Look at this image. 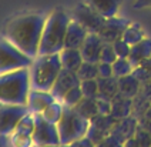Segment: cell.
<instances>
[{"label": "cell", "mask_w": 151, "mask_h": 147, "mask_svg": "<svg viewBox=\"0 0 151 147\" xmlns=\"http://www.w3.org/2000/svg\"><path fill=\"white\" fill-rule=\"evenodd\" d=\"M87 4L107 19L117 16L121 6V0H87Z\"/></svg>", "instance_id": "21"}, {"label": "cell", "mask_w": 151, "mask_h": 147, "mask_svg": "<svg viewBox=\"0 0 151 147\" xmlns=\"http://www.w3.org/2000/svg\"><path fill=\"white\" fill-rule=\"evenodd\" d=\"M99 81V97L106 100H113L118 93V77H97Z\"/></svg>", "instance_id": "24"}, {"label": "cell", "mask_w": 151, "mask_h": 147, "mask_svg": "<svg viewBox=\"0 0 151 147\" xmlns=\"http://www.w3.org/2000/svg\"><path fill=\"white\" fill-rule=\"evenodd\" d=\"M7 144H10V137L0 134V147H4V146H7Z\"/></svg>", "instance_id": "40"}, {"label": "cell", "mask_w": 151, "mask_h": 147, "mask_svg": "<svg viewBox=\"0 0 151 147\" xmlns=\"http://www.w3.org/2000/svg\"><path fill=\"white\" fill-rule=\"evenodd\" d=\"M30 69V84L33 90L50 92L56 79L59 77L63 64L60 60V53L37 56L33 60Z\"/></svg>", "instance_id": "4"}, {"label": "cell", "mask_w": 151, "mask_h": 147, "mask_svg": "<svg viewBox=\"0 0 151 147\" xmlns=\"http://www.w3.org/2000/svg\"><path fill=\"white\" fill-rule=\"evenodd\" d=\"M113 76V64L106 61H99V77H110Z\"/></svg>", "instance_id": "35"}, {"label": "cell", "mask_w": 151, "mask_h": 147, "mask_svg": "<svg viewBox=\"0 0 151 147\" xmlns=\"http://www.w3.org/2000/svg\"><path fill=\"white\" fill-rule=\"evenodd\" d=\"M77 74L80 80H88V79L99 77V63H91V61H83V64L78 67Z\"/></svg>", "instance_id": "29"}, {"label": "cell", "mask_w": 151, "mask_h": 147, "mask_svg": "<svg viewBox=\"0 0 151 147\" xmlns=\"http://www.w3.org/2000/svg\"><path fill=\"white\" fill-rule=\"evenodd\" d=\"M130 24V22L127 19H121L117 16L113 17H107L104 24L101 26L99 35L101 36V39L106 43H114L116 40L123 37V33L127 29V26Z\"/></svg>", "instance_id": "13"}, {"label": "cell", "mask_w": 151, "mask_h": 147, "mask_svg": "<svg viewBox=\"0 0 151 147\" xmlns=\"http://www.w3.org/2000/svg\"><path fill=\"white\" fill-rule=\"evenodd\" d=\"M80 87L83 90L84 97H93V99H97L99 97V81H97V79L81 80Z\"/></svg>", "instance_id": "32"}, {"label": "cell", "mask_w": 151, "mask_h": 147, "mask_svg": "<svg viewBox=\"0 0 151 147\" xmlns=\"http://www.w3.org/2000/svg\"><path fill=\"white\" fill-rule=\"evenodd\" d=\"M88 127H90L88 119L83 117L73 107H64L63 116L57 123L61 146H71L76 140L87 134Z\"/></svg>", "instance_id": "5"}, {"label": "cell", "mask_w": 151, "mask_h": 147, "mask_svg": "<svg viewBox=\"0 0 151 147\" xmlns=\"http://www.w3.org/2000/svg\"><path fill=\"white\" fill-rule=\"evenodd\" d=\"M88 35V30L78 23L77 20L71 19L68 23L67 32H66V39H64V47L68 49H80L84 43L86 37Z\"/></svg>", "instance_id": "16"}, {"label": "cell", "mask_w": 151, "mask_h": 147, "mask_svg": "<svg viewBox=\"0 0 151 147\" xmlns=\"http://www.w3.org/2000/svg\"><path fill=\"white\" fill-rule=\"evenodd\" d=\"M137 129H138V119L131 114L128 117H124V119H120V120L116 121V124L113 126L110 134H113L116 138H118L124 146L127 140L134 137Z\"/></svg>", "instance_id": "15"}, {"label": "cell", "mask_w": 151, "mask_h": 147, "mask_svg": "<svg viewBox=\"0 0 151 147\" xmlns=\"http://www.w3.org/2000/svg\"><path fill=\"white\" fill-rule=\"evenodd\" d=\"M71 19L81 23L88 30V33H99L101 26L106 22V17L101 16L100 13H97L87 3H78L74 9L71 10Z\"/></svg>", "instance_id": "9"}, {"label": "cell", "mask_w": 151, "mask_h": 147, "mask_svg": "<svg viewBox=\"0 0 151 147\" xmlns=\"http://www.w3.org/2000/svg\"><path fill=\"white\" fill-rule=\"evenodd\" d=\"M113 47L116 50V54L117 57H123V59H128L130 56V50H131V46L128 43H126L123 39H118L113 43Z\"/></svg>", "instance_id": "34"}, {"label": "cell", "mask_w": 151, "mask_h": 147, "mask_svg": "<svg viewBox=\"0 0 151 147\" xmlns=\"http://www.w3.org/2000/svg\"><path fill=\"white\" fill-rule=\"evenodd\" d=\"M27 113H32L27 104H1L0 107V134L10 136L19 121Z\"/></svg>", "instance_id": "8"}, {"label": "cell", "mask_w": 151, "mask_h": 147, "mask_svg": "<svg viewBox=\"0 0 151 147\" xmlns=\"http://www.w3.org/2000/svg\"><path fill=\"white\" fill-rule=\"evenodd\" d=\"M0 107H1V103H0Z\"/></svg>", "instance_id": "42"}, {"label": "cell", "mask_w": 151, "mask_h": 147, "mask_svg": "<svg viewBox=\"0 0 151 147\" xmlns=\"http://www.w3.org/2000/svg\"><path fill=\"white\" fill-rule=\"evenodd\" d=\"M60 60H61V64H63V69L77 71L78 67L83 64L84 59H83V56H81L80 49H68V47H64L60 52Z\"/></svg>", "instance_id": "22"}, {"label": "cell", "mask_w": 151, "mask_h": 147, "mask_svg": "<svg viewBox=\"0 0 151 147\" xmlns=\"http://www.w3.org/2000/svg\"><path fill=\"white\" fill-rule=\"evenodd\" d=\"M54 100H56V97L51 94V92H43V90H33L32 89L30 94H29L27 106L33 114H42Z\"/></svg>", "instance_id": "17"}, {"label": "cell", "mask_w": 151, "mask_h": 147, "mask_svg": "<svg viewBox=\"0 0 151 147\" xmlns=\"http://www.w3.org/2000/svg\"><path fill=\"white\" fill-rule=\"evenodd\" d=\"M99 146H106V147H109V146H123V143H121L118 138L114 137L113 134H109V136L104 138Z\"/></svg>", "instance_id": "37"}, {"label": "cell", "mask_w": 151, "mask_h": 147, "mask_svg": "<svg viewBox=\"0 0 151 147\" xmlns=\"http://www.w3.org/2000/svg\"><path fill=\"white\" fill-rule=\"evenodd\" d=\"M63 112H64V104L59 102V100H54L53 103L42 113V116L46 119V120H49L50 123H54V124H57L61 119V116H63Z\"/></svg>", "instance_id": "27"}, {"label": "cell", "mask_w": 151, "mask_h": 147, "mask_svg": "<svg viewBox=\"0 0 151 147\" xmlns=\"http://www.w3.org/2000/svg\"><path fill=\"white\" fill-rule=\"evenodd\" d=\"M46 19L47 17L44 14L39 13L17 16L4 27L3 37H6L10 43H13L32 59H36L39 56Z\"/></svg>", "instance_id": "1"}, {"label": "cell", "mask_w": 151, "mask_h": 147, "mask_svg": "<svg viewBox=\"0 0 151 147\" xmlns=\"http://www.w3.org/2000/svg\"><path fill=\"white\" fill-rule=\"evenodd\" d=\"M97 107H99V114H111V100L97 97Z\"/></svg>", "instance_id": "36"}, {"label": "cell", "mask_w": 151, "mask_h": 147, "mask_svg": "<svg viewBox=\"0 0 151 147\" xmlns=\"http://www.w3.org/2000/svg\"><path fill=\"white\" fill-rule=\"evenodd\" d=\"M104 43L106 42L101 39V36L99 33H88L86 40H84V43L80 47V52H81L84 61L99 63Z\"/></svg>", "instance_id": "14"}, {"label": "cell", "mask_w": 151, "mask_h": 147, "mask_svg": "<svg viewBox=\"0 0 151 147\" xmlns=\"http://www.w3.org/2000/svg\"><path fill=\"white\" fill-rule=\"evenodd\" d=\"M71 17L63 10H56L47 16L43 29L39 56L60 53L64 49V39Z\"/></svg>", "instance_id": "3"}, {"label": "cell", "mask_w": 151, "mask_h": 147, "mask_svg": "<svg viewBox=\"0 0 151 147\" xmlns=\"http://www.w3.org/2000/svg\"><path fill=\"white\" fill-rule=\"evenodd\" d=\"M83 97L84 94H83L81 87L77 86V87H73L71 90H68L67 93L64 94V97L61 99V103L64 104V107H74L76 104L80 103V100Z\"/></svg>", "instance_id": "30"}, {"label": "cell", "mask_w": 151, "mask_h": 147, "mask_svg": "<svg viewBox=\"0 0 151 147\" xmlns=\"http://www.w3.org/2000/svg\"><path fill=\"white\" fill-rule=\"evenodd\" d=\"M133 64L130 63L128 59H123V57H118L117 60L113 63V76L116 77H124V76H128L133 73Z\"/></svg>", "instance_id": "28"}, {"label": "cell", "mask_w": 151, "mask_h": 147, "mask_svg": "<svg viewBox=\"0 0 151 147\" xmlns=\"http://www.w3.org/2000/svg\"><path fill=\"white\" fill-rule=\"evenodd\" d=\"M81 80L78 77L77 71H73V70H67V69H61L59 77L56 79L54 84H53V89H51V94L56 97V100L61 102V99L64 97V94L67 93L68 90H71L73 87L80 86Z\"/></svg>", "instance_id": "12"}, {"label": "cell", "mask_w": 151, "mask_h": 147, "mask_svg": "<svg viewBox=\"0 0 151 147\" xmlns=\"http://www.w3.org/2000/svg\"><path fill=\"white\" fill-rule=\"evenodd\" d=\"M34 146H61L57 124L46 120L42 114H34V131H33Z\"/></svg>", "instance_id": "7"}, {"label": "cell", "mask_w": 151, "mask_h": 147, "mask_svg": "<svg viewBox=\"0 0 151 147\" xmlns=\"http://www.w3.org/2000/svg\"><path fill=\"white\" fill-rule=\"evenodd\" d=\"M116 121L117 120L111 114H97L90 120V127L86 136L94 143V146H99L111 133V129L116 124Z\"/></svg>", "instance_id": "10"}, {"label": "cell", "mask_w": 151, "mask_h": 147, "mask_svg": "<svg viewBox=\"0 0 151 147\" xmlns=\"http://www.w3.org/2000/svg\"><path fill=\"white\" fill-rule=\"evenodd\" d=\"M131 114H133V99L124 97L117 93V96L111 100V116L116 120H120Z\"/></svg>", "instance_id": "20"}, {"label": "cell", "mask_w": 151, "mask_h": 147, "mask_svg": "<svg viewBox=\"0 0 151 147\" xmlns=\"http://www.w3.org/2000/svg\"><path fill=\"white\" fill-rule=\"evenodd\" d=\"M71 146H81V147H94V143H93L90 138L87 137V136H83L81 138H78V140H76L74 143L71 144Z\"/></svg>", "instance_id": "39"}, {"label": "cell", "mask_w": 151, "mask_h": 147, "mask_svg": "<svg viewBox=\"0 0 151 147\" xmlns=\"http://www.w3.org/2000/svg\"><path fill=\"white\" fill-rule=\"evenodd\" d=\"M141 84L143 83L131 73L128 76L118 79V93L121 96H124V97L134 99L135 96L138 94V92L141 89Z\"/></svg>", "instance_id": "23"}, {"label": "cell", "mask_w": 151, "mask_h": 147, "mask_svg": "<svg viewBox=\"0 0 151 147\" xmlns=\"http://www.w3.org/2000/svg\"><path fill=\"white\" fill-rule=\"evenodd\" d=\"M117 54L116 50L113 47V43H104L103 46V50H101V56H100V61H106V63H114L117 60Z\"/></svg>", "instance_id": "33"}, {"label": "cell", "mask_w": 151, "mask_h": 147, "mask_svg": "<svg viewBox=\"0 0 151 147\" xmlns=\"http://www.w3.org/2000/svg\"><path fill=\"white\" fill-rule=\"evenodd\" d=\"M133 74H134L141 83H145V81L151 80V56L147 60H144L138 67H135V69L133 70Z\"/></svg>", "instance_id": "31"}, {"label": "cell", "mask_w": 151, "mask_h": 147, "mask_svg": "<svg viewBox=\"0 0 151 147\" xmlns=\"http://www.w3.org/2000/svg\"><path fill=\"white\" fill-rule=\"evenodd\" d=\"M143 116H147V117H151V106H150V107H148V110H147V112L144 113ZM143 116H141V117H143Z\"/></svg>", "instance_id": "41"}, {"label": "cell", "mask_w": 151, "mask_h": 147, "mask_svg": "<svg viewBox=\"0 0 151 147\" xmlns=\"http://www.w3.org/2000/svg\"><path fill=\"white\" fill-rule=\"evenodd\" d=\"M151 56V39L148 37H144L141 42L135 43L131 46V50H130V56H128V60L133 64V67H138L144 60H147Z\"/></svg>", "instance_id": "19"}, {"label": "cell", "mask_w": 151, "mask_h": 147, "mask_svg": "<svg viewBox=\"0 0 151 147\" xmlns=\"http://www.w3.org/2000/svg\"><path fill=\"white\" fill-rule=\"evenodd\" d=\"M145 35H144V30L141 27L138 26V24H135V23H130L127 29L124 30V33H123V40L128 43L130 46H133V44L138 43V42H141Z\"/></svg>", "instance_id": "26"}, {"label": "cell", "mask_w": 151, "mask_h": 147, "mask_svg": "<svg viewBox=\"0 0 151 147\" xmlns=\"http://www.w3.org/2000/svg\"><path fill=\"white\" fill-rule=\"evenodd\" d=\"M33 131H34V114L27 113L19 121L14 131L9 136L10 144L17 147H27L33 144Z\"/></svg>", "instance_id": "11"}, {"label": "cell", "mask_w": 151, "mask_h": 147, "mask_svg": "<svg viewBox=\"0 0 151 147\" xmlns=\"http://www.w3.org/2000/svg\"><path fill=\"white\" fill-rule=\"evenodd\" d=\"M30 90V69H19L0 74L1 104H27Z\"/></svg>", "instance_id": "2"}, {"label": "cell", "mask_w": 151, "mask_h": 147, "mask_svg": "<svg viewBox=\"0 0 151 147\" xmlns=\"http://www.w3.org/2000/svg\"><path fill=\"white\" fill-rule=\"evenodd\" d=\"M151 106V80L141 84L138 94L133 99V116L140 119Z\"/></svg>", "instance_id": "18"}, {"label": "cell", "mask_w": 151, "mask_h": 147, "mask_svg": "<svg viewBox=\"0 0 151 147\" xmlns=\"http://www.w3.org/2000/svg\"><path fill=\"white\" fill-rule=\"evenodd\" d=\"M33 60L6 37H0V74L19 69H29Z\"/></svg>", "instance_id": "6"}, {"label": "cell", "mask_w": 151, "mask_h": 147, "mask_svg": "<svg viewBox=\"0 0 151 147\" xmlns=\"http://www.w3.org/2000/svg\"><path fill=\"white\" fill-rule=\"evenodd\" d=\"M76 112H78L83 117L91 120L93 117H96L99 114V107H97V99L93 97H83L80 100V103L76 104L74 107Z\"/></svg>", "instance_id": "25"}, {"label": "cell", "mask_w": 151, "mask_h": 147, "mask_svg": "<svg viewBox=\"0 0 151 147\" xmlns=\"http://www.w3.org/2000/svg\"><path fill=\"white\" fill-rule=\"evenodd\" d=\"M133 7L135 10H145L151 9V0H135Z\"/></svg>", "instance_id": "38"}]
</instances>
